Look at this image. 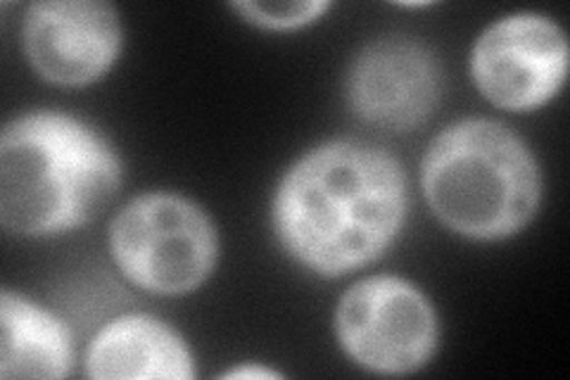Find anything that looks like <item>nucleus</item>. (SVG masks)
I'll list each match as a JSON object with an SVG mask.
<instances>
[{"instance_id": "obj_1", "label": "nucleus", "mask_w": 570, "mask_h": 380, "mask_svg": "<svg viewBox=\"0 0 570 380\" xmlns=\"http://www.w3.org/2000/svg\"><path fill=\"white\" fill-rule=\"evenodd\" d=\"M406 210V176L395 157L368 143L331 140L285 172L272 222L297 264L335 279L385 255Z\"/></svg>"}, {"instance_id": "obj_2", "label": "nucleus", "mask_w": 570, "mask_h": 380, "mask_svg": "<svg viewBox=\"0 0 570 380\" xmlns=\"http://www.w3.org/2000/svg\"><path fill=\"white\" fill-rule=\"evenodd\" d=\"M121 159L94 126L39 110L6 124L0 136V224L48 238L102 214L119 193Z\"/></svg>"}, {"instance_id": "obj_3", "label": "nucleus", "mask_w": 570, "mask_h": 380, "mask_svg": "<svg viewBox=\"0 0 570 380\" xmlns=\"http://www.w3.org/2000/svg\"><path fill=\"white\" fill-rule=\"evenodd\" d=\"M421 188L428 207L450 231L471 241H504L538 212L542 176L534 155L509 126L461 119L428 146Z\"/></svg>"}, {"instance_id": "obj_4", "label": "nucleus", "mask_w": 570, "mask_h": 380, "mask_svg": "<svg viewBox=\"0 0 570 380\" xmlns=\"http://www.w3.org/2000/svg\"><path fill=\"white\" fill-rule=\"evenodd\" d=\"M110 252L140 291L186 295L212 276L219 238L209 216L176 193H146L119 210L110 226Z\"/></svg>"}, {"instance_id": "obj_5", "label": "nucleus", "mask_w": 570, "mask_h": 380, "mask_svg": "<svg viewBox=\"0 0 570 380\" xmlns=\"http://www.w3.org/2000/svg\"><path fill=\"white\" fill-rule=\"evenodd\" d=\"M335 333L347 357L371 373L404 376L438 350L440 325L421 288L400 276H368L337 302Z\"/></svg>"}, {"instance_id": "obj_6", "label": "nucleus", "mask_w": 570, "mask_h": 380, "mask_svg": "<svg viewBox=\"0 0 570 380\" xmlns=\"http://www.w3.org/2000/svg\"><path fill=\"white\" fill-rule=\"evenodd\" d=\"M568 60L566 31L554 20L538 12H515L478 36L471 77L499 110L532 113L563 88Z\"/></svg>"}, {"instance_id": "obj_7", "label": "nucleus", "mask_w": 570, "mask_h": 380, "mask_svg": "<svg viewBox=\"0 0 570 380\" xmlns=\"http://www.w3.org/2000/svg\"><path fill=\"white\" fill-rule=\"evenodd\" d=\"M347 103L385 131H412L433 117L442 96L435 52L404 36L366 43L347 71Z\"/></svg>"}, {"instance_id": "obj_8", "label": "nucleus", "mask_w": 570, "mask_h": 380, "mask_svg": "<svg viewBox=\"0 0 570 380\" xmlns=\"http://www.w3.org/2000/svg\"><path fill=\"white\" fill-rule=\"evenodd\" d=\"M24 52L48 84L79 88L100 81L119 58L121 25L100 0H46L24 14Z\"/></svg>"}, {"instance_id": "obj_9", "label": "nucleus", "mask_w": 570, "mask_h": 380, "mask_svg": "<svg viewBox=\"0 0 570 380\" xmlns=\"http://www.w3.org/2000/svg\"><path fill=\"white\" fill-rule=\"evenodd\" d=\"M86 373L96 380H190L195 361L174 329L146 314L119 316L94 338Z\"/></svg>"}, {"instance_id": "obj_10", "label": "nucleus", "mask_w": 570, "mask_h": 380, "mask_svg": "<svg viewBox=\"0 0 570 380\" xmlns=\"http://www.w3.org/2000/svg\"><path fill=\"white\" fill-rule=\"evenodd\" d=\"M71 367L75 345L67 325L6 288L0 295V378H67Z\"/></svg>"}, {"instance_id": "obj_11", "label": "nucleus", "mask_w": 570, "mask_h": 380, "mask_svg": "<svg viewBox=\"0 0 570 380\" xmlns=\"http://www.w3.org/2000/svg\"><path fill=\"white\" fill-rule=\"evenodd\" d=\"M245 22L269 31H293L307 27L326 14L331 8L321 0H299V3H234Z\"/></svg>"}, {"instance_id": "obj_12", "label": "nucleus", "mask_w": 570, "mask_h": 380, "mask_svg": "<svg viewBox=\"0 0 570 380\" xmlns=\"http://www.w3.org/2000/svg\"><path fill=\"white\" fill-rule=\"evenodd\" d=\"M224 378H236V380H266V378H281V373L259 367V364H247V367H238L230 369L224 373Z\"/></svg>"}]
</instances>
